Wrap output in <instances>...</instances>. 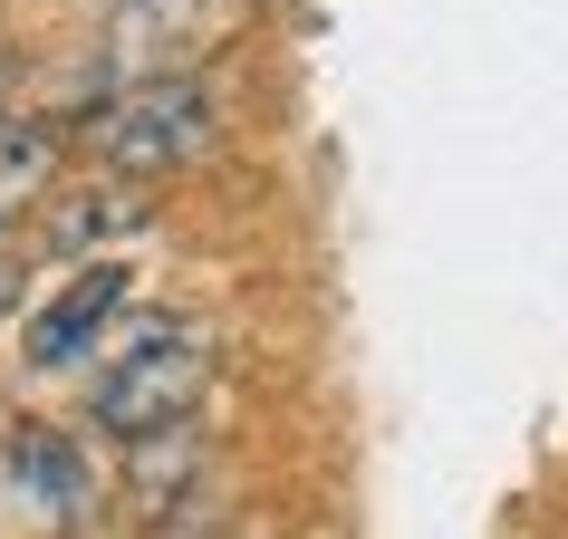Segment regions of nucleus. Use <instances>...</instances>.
I'll return each mask as SVG.
<instances>
[{
	"mask_svg": "<svg viewBox=\"0 0 568 539\" xmlns=\"http://www.w3.org/2000/svg\"><path fill=\"white\" fill-rule=\"evenodd\" d=\"M222 145V88L212 78H135L88 106V154L116 183H164Z\"/></svg>",
	"mask_w": 568,
	"mask_h": 539,
	"instance_id": "f257e3e1",
	"label": "nucleus"
},
{
	"mask_svg": "<svg viewBox=\"0 0 568 539\" xmlns=\"http://www.w3.org/2000/svg\"><path fill=\"white\" fill-rule=\"evenodd\" d=\"M212 366H222V357H212L203 318H154V328L125 337L116 366L88 386V424H97V434H116V444H145V434H164V424H193Z\"/></svg>",
	"mask_w": 568,
	"mask_h": 539,
	"instance_id": "f03ea898",
	"label": "nucleus"
},
{
	"mask_svg": "<svg viewBox=\"0 0 568 539\" xmlns=\"http://www.w3.org/2000/svg\"><path fill=\"white\" fill-rule=\"evenodd\" d=\"M251 0H116V30H106V78H203V59L241 30Z\"/></svg>",
	"mask_w": 568,
	"mask_h": 539,
	"instance_id": "7ed1b4c3",
	"label": "nucleus"
},
{
	"mask_svg": "<svg viewBox=\"0 0 568 539\" xmlns=\"http://www.w3.org/2000/svg\"><path fill=\"white\" fill-rule=\"evenodd\" d=\"M0 491L30 510V520H49V530H78L106 481H97L88 444H78L68 424H20V434L0 444Z\"/></svg>",
	"mask_w": 568,
	"mask_h": 539,
	"instance_id": "20e7f679",
	"label": "nucleus"
},
{
	"mask_svg": "<svg viewBox=\"0 0 568 539\" xmlns=\"http://www.w3.org/2000/svg\"><path fill=\"white\" fill-rule=\"evenodd\" d=\"M125 289H135V270H125V261H88V270H78L59 299L30 318V366H39V376H59V366L88 357L97 337H106V318L125 308Z\"/></svg>",
	"mask_w": 568,
	"mask_h": 539,
	"instance_id": "39448f33",
	"label": "nucleus"
},
{
	"mask_svg": "<svg viewBox=\"0 0 568 539\" xmlns=\"http://www.w3.org/2000/svg\"><path fill=\"white\" fill-rule=\"evenodd\" d=\"M193 462H203L193 424H164V434H145V444H135V491H145V510H174V491L193 481Z\"/></svg>",
	"mask_w": 568,
	"mask_h": 539,
	"instance_id": "423d86ee",
	"label": "nucleus"
},
{
	"mask_svg": "<svg viewBox=\"0 0 568 539\" xmlns=\"http://www.w3.org/2000/svg\"><path fill=\"white\" fill-rule=\"evenodd\" d=\"M135 222H145V193H125V183L106 174V203H78V193H68V203L49 212V241H68V251H78V241H106V232H135Z\"/></svg>",
	"mask_w": 568,
	"mask_h": 539,
	"instance_id": "0eeeda50",
	"label": "nucleus"
},
{
	"mask_svg": "<svg viewBox=\"0 0 568 539\" xmlns=\"http://www.w3.org/2000/svg\"><path fill=\"white\" fill-rule=\"evenodd\" d=\"M0 96H10V68H0ZM0 116H10V106H0Z\"/></svg>",
	"mask_w": 568,
	"mask_h": 539,
	"instance_id": "6e6552de",
	"label": "nucleus"
}]
</instances>
